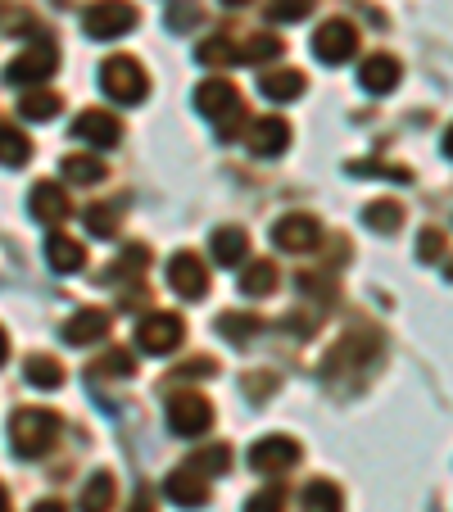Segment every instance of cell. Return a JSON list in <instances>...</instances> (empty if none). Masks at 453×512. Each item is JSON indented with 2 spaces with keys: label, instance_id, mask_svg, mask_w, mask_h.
Instances as JSON below:
<instances>
[{
  "label": "cell",
  "instance_id": "cell-1",
  "mask_svg": "<svg viewBox=\"0 0 453 512\" xmlns=\"http://www.w3.org/2000/svg\"><path fill=\"white\" fill-rule=\"evenodd\" d=\"M59 431H64V422H59L55 408H19L10 422V445L19 458H37L55 445Z\"/></svg>",
  "mask_w": 453,
  "mask_h": 512
},
{
  "label": "cell",
  "instance_id": "cell-2",
  "mask_svg": "<svg viewBox=\"0 0 453 512\" xmlns=\"http://www.w3.org/2000/svg\"><path fill=\"white\" fill-rule=\"evenodd\" d=\"M195 109H200V114H209L213 123H218L222 141H232L236 127H241V96H236V87L227 78L200 82V87H195Z\"/></svg>",
  "mask_w": 453,
  "mask_h": 512
},
{
  "label": "cell",
  "instance_id": "cell-3",
  "mask_svg": "<svg viewBox=\"0 0 453 512\" xmlns=\"http://www.w3.org/2000/svg\"><path fill=\"white\" fill-rule=\"evenodd\" d=\"M100 91H105L109 100H118V105H136V100L150 91V82H145V68L136 64L132 55H114L100 68Z\"/></svg>",
  "mask_w": 453,
  "mask_h": 512
},
{
  "label": "cell",
  "instance_id": "cell-4",
  "mask_svg": "<svg viewBox=\"0 0 453 512\" xmlns=\"http://www.w3.org/2000/svg\"><path fill=\"white\" fill-rule=\"evenodd\" d=\"M132 28H136V5H127V0H96L82 14V32L96 41H114Z\"/></svg>",
  "mask_w": 453,
  "mask_h": 512
},
{
  "label": "cell",
  "instance_id": "cell-5",
  "mask_svg": "<svg viewBox=\"0 0 453 512\" xmlns=\"http://www.w3.org/2000/svg\"><path fill=\"white\" fill-rule=\"evenodd\" d=\"M168 426H173L177 435H204L213 426V404L204 395H195V390H182V395L168 399Z\"/></svg>",
  "mask_w": 453,
  "mask_h": 512
},
{
  "label": "cell",
  "instance_id": "cell-6",
  "mask_svg": "<svg viewBox=\"0 0 453 512\" xmlns=\"http://www.w3.org/2000/svg\"><path fill=\"white\" fill-rule=\"evenodd\" d=\"M55 64H59V50L55 46H28L23 55H14L10 64H5V82L10 87H32V82H46L50 73H55Z\"/></svg>",
  "mask_w": 453,
  "mask_h": 512
},
{
  "label": "cell",
  "instance_id": "cell-7",
  "mask_svg": "<svg viewBox=\"0 0 453 512\" xmlns=\"http://www.w3.org/2000/svg\"><path fill=\"white\" fill-rule=\"evenodd\" d=\"M182 336H186V327L177 313H150V318L136 322V345L145 354H173L182 345Z\"/></svg>",
  "mask_w": 453,
  "mask_h": 512
},
{
  "label": "cell",
  "instance_id": "cell-8",
  "mask_svg": "<svg viewBox=\"0 0 453 512\" xmlns=\"http://www.w3.org/2000/svg\"><path fill=\"white\" fill-rule=\"evenodd\" d=\"M354 50H358V32L349 19H327L313 32V55H318L322 64H345Z\"/></svg>",
  "mask_w": 453,
  "mask_h": 512
},
{
  "label": "cell",
  "instance_id": "cell-9",
  "mask_svg": "<svg viewBox=\"0 0 453 512\" xmlns=\"http://www.w3.org/2000/svg\"><path fill=\"white\" fill-rule=\"evenodd\" d=\"M168 286H173L182 300H204V295H209V268H204L200 254H191V250L173 254V263H168Z\"/></svg>",
  "mask_w": 453,
  "mask_h": 512
},
{
  "label": "cell",
  "instance_id": "cell-10",
  "mask_svg": "<svg viewBox=\"0 0 453 512\" xmlns=\"http://www.w3.org/2000/svg\"><path fill=\"white\" fill-rule=\"evenodd\" d=\"M272 241L277 250H290V254H304V250H318L322 241V223L313 213H286L277 227H272Z\"/></svg>",
  "mask_w": 453,
  "mask_h": 512
},
{
  "label": "cell",
  "instance_id": "cell-11",
  "mask_svg": "<svg viewBox=\"0 0 453 512\" xmlns=\"http://www.w3.org/2000/svg\"><path fill=\"white\" fill-rule=\"evenodd\" d=\"M295 463H299V445L290 435H263V440H254V449H250V467L263 476L286 472V467H295Z\"/></svg>",
  "mask_w": 453,
  "mask_h": 512
},
{
  "label": "cell",
  "instance_id": "cell-12",
  "mask_svg": "<svg viewBox=\"0 0 453 512\" xmlns=\"http://www.w3.org/2000/svg\"><path fill=\"white\" fill-rule=\"evenodd\" d=\"M73 136H78V141H87V145L109 150V145H118L123 127H118V118L105 114V109H82V114L73 118Z\"/></svg>",
  "mask_w": 453,
  "mask_h": 512
},
{
  "label": "cell",
  "instance_id": "cell-13",
  "mask_svg": "<svg viewBox=\"0 0 453 512\" xmlns=\"http://www.w3.org/2000/svg\"><path fill=\"white\" fill-rule=\"evenodd\" d=\"M245 141H250V150L259 159H277L281 150L290 145V123H286V118H277V114L254 118V127H250V136H245Z\"/></svg>",
  "mask_w": 453,
  "mask_h": 512
},
{
  "label": "cell",
  "instance_id": "cell-14",
  "mask_svg": "<svg viewBox=\"0 0 453 512\" xmlns=\"http://www.w3.org/2000/svg\"><path fill=\"white\" fill-rule=\"evenodd\" d=\"M28 209L37 213V223H64L68 213H73V200H68V191L59 182H37L28 195Z\"/></svg>",
  "mask_w": 453,
  "mask_h": 512
},
{
  "label": "cell",
  "instance_id": "cell-15",
  "mask_svg": "<svg viewBox=\"0 0 453 512\" xmlns=\"http://www.w3.org/2000/svg\"><path fill=\"white\" fill-rule=\"evenodd\" d=\"M164 494L177 508H204V503H209V481H204L200 472H191V467H177L164 481Z\"/></svg>",
  "mask_w": 453,
  "mask_h": 512
},
{
  "label": "cell",
  "instance_id": "cell-16",
  "mask_svg": "<svg viewBox=\"0 0 453 512\" xmlns=\"http://www.w3.org/2000/svg\"><path fill=\"white\" fill-rule=\"evenodd\" d=\"M399 78H404V68H399L395 55H372V59H363V68H358V82H363V91H372V96L395 91Z\"/></svg>",
  "mask_w": 453,
  "mask_h": 512
},
{
  "label": "cell",
  "instance_id": "cell-17",
  "mask_svg": "<svg viewBox=\"0 0 453 512\" xmlns=\"http://www.w3.org/2000/svg\"><path fill=\"white\" fill-rule=\"evenodd\" d=\"M109 331V313L105 309H82L64 322V340L68 345H96L100 336Z\"/></svg>",
  "mask_w": 453,
  "mask_h": 512
},
{
  "label": "cell",
  "instance_id": "cell-18",
  "mask_svg": "<svg viewBox=\"0 0 453 512\" xmlns=\"http://www.w3.org/2000/svg\"><path fill=\"white\" fill-rule=\"evenodd\" d=\"M245 250H250V236H245L241 227H218V232L209 236V254L218 259V268H236V263L245 259Z\"/></svg>",
  "mask_w": 453,
  "mask_h": 512
},
{
  "label": "cell",
  "instance_id": "cell-19",
  "mask_svg": "<svg viewBox=\"0 0 453 512\" xmlns=\"http://www.w3.org/2000/svg\"><path fill=\"white\" fill-rule=\"evenodd\" d=\"M118 499V481L109 472H91V481L82 485V499H78V512H109Z\"/></svg>",
  "mask_w": 453,
  "mask_h": 512
},
{
  "label": "cell",
  "instance_id": "cell-20",
  "mask_svg": "<svg viewBox=\"0 0 453 512\" xmlns=\"http://www.w3.org/2000/svg\"><path fill=\"white\" fill-rule=\"evenodd\" d=\"M259 91L268 100H281V105H286V100H299L304 96V73H299V68H277V73L259 78Z\"/></svg>",
  "mask_w": 453,
  "mask_h": 512
},
{
  "label": "cell",
  "instance_id": "cell-21",
  "mask_svg": "<svg viewBox=\"0 0 453 512\" xmlns=\"http://www.w3.org/2000/svg\"><path fill=\"white\" fill-rule=\"evenodd\" d=\"M64 177L73 186H100L105 182V164H100L96 155H82V150H73V155H64Z\"/></svg>",
  "mask_w": 453,
  "mask_h": 512
},
{
  "label": "cell",
  "instance_id": "cell-22",
  "mask_svg": "<svg viewBox=\"0 0 453 512\" xmlns=\"http://www.w3.org/2000/svg\"><path fill=\"white\" fill-rule=\"evenodd\" d=\"M46 263L55 272H78L87 263V250L78 241H68V236H50L46 241Z\"/></svg>",
  "mask_w": 453,
  "mask_h": 512
},
{
  "label": "cell",
  "instance_id": "cell-23",
  "mask_svg": "<svg viewBox=\"0 0 453 512\" xmlns=\"http://www.w3.org/2000/svg\"><path fill=\"white\" fill-rule=\"evenodd\" d=\"M363 223L372 227V232H381V236L399 232V223H404V204L399 200H372L363 209Z\"/></svg>",
  "mask_w": 453,
  "mask_h": 512
},
{
  "label": "cell",
  "instance_id": "cell-24",
  "mask_svg": "<svg viewBox=\"0 0 453 512\" xmlns=\"http://www.w3.org/2000/svg\"><path fill=\"white\" fill-rule=\"evenodd\" d=\"M186 467H191V472H200L204 481H209V476H222L227 467H232V449H227V445H204V449H195Z\"/></svg>",
  "mask_w": 453,
  "mask_h": 512
},
{
  "label": "cell",
  "instance_id": "cell-25",
  "mask_svg": "<svg viewBox=\"0 0 453 512\" xmlns=\"http://www.w3.org/2000/svg\"><path fill=\"white\" fill-rule=\"evenodd\" d=\"M28 155H32L28 136H23L19 127L0 123V164H5V168H23V164H28Z\"/></svg>",
  "mask_w": 453,
  "mask_h": 512
},
{
  "label": "cell",
  "instance_id": "cell-26",
  "mask_svg": "<svg viewBox=\"0 0 453 512\" xmlns=\"http://www.w3.org/2000/svg\"><path fill=\"white\" fill-rule=\"evenodd\" d=\"M241 290H245V295H272V290H277V263H272V259H254L250 268L241 272Z\"/></svg>",
  "mask_w": 453,
  "mask_h": 512
},
{
  "label": "cell",
  "instance_id": "cell-27",
  "mask_svg": "<svg viewBox=\"0 0 453 512\" xmlns=\"http://www.w3.org/2000/svg\"><path fill=\"white\" fill-rule=\"evenodd\" d=\"M19 114L28 118V123H50V118L59 114V96H55V91H46V87L28 91V96L19 100Z\"/></svg>",
  "mask_w": 453,
  "mask_h": 512
},
{
  "label": "cell",
  "instance_id": "cell-28",
  "mask_svg": "<svg viewBox=\"0 0 453 512\" xmlns=\"http://www.w3.org/2000/svg\"><path fill=\"white\" fill-rule=\"evenodd\" d=\"M304 512H345L340 485H331V481H309V490H304Z\"/></svg>",
  "mask_w": 453,
  "mask_h": 512
},
{
  "label": "cell",
  "instance_id": "cell-29",
  "mask_svg": "<svg viewBox=\"0 0 453 512\" xmlns=\"http://www.w3.org/2000/svg\"><path fill=\"white\" fill-rule=\"evenodd\" d=\"M28 381H32L37 390H59V386H64V368H59V358L32 354V358H28Z\"/></svg>",
  "mask_w": 453,
  "mask_h": 512
},
{
  "label": "cell",
  "instance_id": "cell-30",
  "mask_svg": "<svg viewBox=\"0 0 453 512\" xmlns=\"http://www.w3.org/2000/svg\"><path fill=\"white\" fill-rule=\"evenodd\" d=\"M218 331L232 340V345H245V340H254V336L263 331V322L254 318V313H222V318H218Z\"/></svg>",
  "mask_w": 453,
  "mask_h": 512
},
{
  "label": "cell",
  "instance_id": "cell-31",
  "mask_svg": "<svg viewBox=\"0 0 453 512\" xmlns=\"http://www.w3.org/2000/svg\"><path fill=\"white\" fill-rule=\"evenodd\" d=\"M150 268V250L145 245H127L123 254H118V263L105 272V281H123V277H136V272Z\"/></svg>",
  "mask_w": 453,
  "mask_h": 512
},
{
  "label": "cell",
  "instance_id": "cell-32",
  "mask_svg": "<svg viewBox=\"0 0 453 512\" xmlns=\"http://www.w3.org/2000/svg\"><path fill=\"white\" fill-rule=\"evenodd\" d=\"M277 55H281V37H272V32H254L241 46L245 64H268V59H277Z\"/></svg>",
  "mask_w": 453,
  "mask_h": 512
},
{
  "label": "cell",
  "instance_id": "cell-33",
  "mask_svg": "<svg viewBox=\"0 0 453 512\" xmlns=\"http://www.w3.org/2000/svg\"><path fill=\"white\" fill-rule=\"evenodd\" d=\"M200 64H236L241 59V46H232L227 37H209V41H200Z\"/></svg>",
  "mask_w": 453,
  "mask_h": 512
},
{
  "label": "cell",
  "instance_id": "cell-34",
  "mask_svg": "<svg viewBox=\"0 0 453 512\" xmlns=\"http://www.w3.org/2000/svg\"><path fill=\"white\" fill-rule=\"evenodd\" d=\"M313 5H318V0H272L268 14L277 23H299V19H309L313 14Z\"/></svg>",
  "mask_w": 453,
  "mask_h": 512
},
{
  "label": "cell",
  "instance_id": "cell-35",
  "mask_svg": "<svg viewBox=\"0 0 453 512\" xmlns=\"http://www.w3.org/2000/svg\"><path fill=\"white\" fill-rule=\"evenodd\" d=\"M96 372H100V377H118V381H123V377H132V354H127V349H109V354L105 358H96Z\"/></svg>",
  "mask_w": 453,
  "mask_h": 512
},
{
  "label": "cell",
  "instance_id": "cell-36",
  "mask_svg": "<svg viewBox=\"0 0 453 512\" xmlns=\"http://www.w3.org/2000/svg\"><path fill=\"white\" fill-rule=\"evenodd\" d=\"M87 232L91 236H114L118 232V209H109V204H91L87 209Z\"/></svg>",
  "mask_w": 453,
  "mask_h": 512
},
{
  "label": "cell",
  "instance_id": "cell-37",
  "mask_svg": "<svg viewBox=\"0 0 453 512\" xmlns=\"http://www.w3.org/2000/svg\"><path fill=\"white\" fill-rule=\"evenodd\" d=\"M281 508H286V490L281 485H268V490H259L245 503V512H281Z\"/></svg>",
  "mask_w": 453,
  "mask_h": 512
},
{
  "label": "cell",
  "instance_id": "cell-38",
  "mask_svg": "<svg viewBox=\"0 0 453 512\" xmlns=\"http://www.w3.org/2000/svg\"><path fill=\"white\" fill-rule=\"evenodd\" d=\"M349 173H363V177H395V182H408V168H399V164H372V159H363V164H349Z\"/></svg>",
  "mask_w": 453,
  "mask_h": 512
},
{
  "label": "cell",
  "instance_id": "cell-39",
  "mask_svg": "<svg viewBox=\"0 0 453 512\" xmlns=\"http://www.w3.org/2000/svg\"><path fill=\"white\" fill-rule=\"evenodd\" d=\"M195 23H200V10H195L191 0H177L173 10H168V28H173V32H182V28H195Z\"/></svg>",
  "mask_w": 453,
  "mask_h": 512
},
{
  "label": "cell",
  "instance_id": "cell-40",
  "mask_svg": "<svg viewBox=\"0 0 453 512\" xmlns=\"http://www.w3.org/2000/svg\"><path fill=\"white\" fill-rule=\"evenodd\" d=\"M435 254H444V232H435V227H426L422 241H417V259L435 263Z\"/></svg>",
  "mask_w": 453,
  "mask_h": 512
},
{
  "label": "cell",
  "instance_id": "cell-41",
  "mask_svg": "<svg viewBox=\"0 0 453 512\" xmlns=\"http://www.w3.org/2000/svg\"><path fill=\"white\" fill-rule=\"evenodd\" d=\"M32 512H68V508H64V503H59V499H41Z\"/></svg>",
  "mask_w": 453,
  "mask_h": 512
},
{
  "label": "cell",
  "instance_id": "cell-42",
  "mask_svg": "<svg viewBox=\"0 0 453 512\" xmlns=\"http://www.w3.org/2000/svg\"><path fill=\"white\" fill-rule=\"evenodd\" d=\"M5 358H10V336L0 331V363H5Z\"/></svg>",
  "mask_w": 453,
  "mask_h": 512
},
{
  "label": "cell",
  "instance_id": "cell-43",
  "mask_svg": "<svg viewBox=\"0 0 453 512\" xmlns=\"http://www.w3.org/2000/svg\"><path fill=\"white\" fill-rule=\"evenodd\" d=\"M444 155L453 159V127H449V132H444Z\"/></svg>",
  "mask_w": 453,
  "mask_h": 512
},
{
  "label": "cell",
  "instance_id": "cell-44",
  "mask_svg": "<svg viewBox=\"0 0 453 512\" xmlns=\"http://www.w3.org/2000/svg\"><path fill=\"white\" fill-rule=\"evenodd\" d=\"M0 512H10V494H5V485H0Z\"/></svg>",
  "mask_w": 453,
  "mask_h": 512
},
{
  "label": "cell",
  "instance_id": "cell-45",
  "mask_svg": "<svg viewBox=\"0 0 453 512\" xmlns=\"http://www.w3.org/2000/svg\"><path fill=\"white\" fill-rule=\"evenodd\" d=\"M132 512H150V499H145V494H141V499H136V508Z\"/></svg>",
  "mask_w": 453,
  "mask_h": 512
},
{
  "label": "cell",
  "instance_id": "cell-46",
  "mask_svg": "<svg viewBox=\"0 0 453 512\" xmlns=\"http://www.w3.org/2000/svg\"><path fill=\"white\" fill-rule=\"evenodd\" d=\"M444 277H449V281H453V263H444Z\"/></svg>",
  "mask_w": 453,
  "mask_h": 512
},
{
  "label": "cell",
  "instance_id": "cell-47",
  "mask_svg": "<svg viewBox=\"0 0 453 512\" xmlns=\"http://www.w3.org/2000/svg\"><path fill=\"white\" fill-rule=\"evenodd\" d=\"M227 5H245V0H227Z\"/></svg>",
  "mask_w": 453,
  "mask_h": 512
}]
</instances>
